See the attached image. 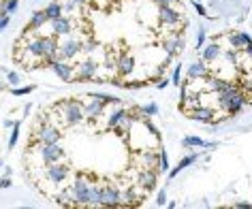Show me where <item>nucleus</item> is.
Returning <instances> with one entry per match:
<instances>
[{
	"label": "nucleus",
	"mask_w": 252,
	"mask_h": 209,
	"mask_svg": "<svg viewBox=\"0 0 252 209\" xmlns=\"http://www.w3.org/2000/svg\"><path fill=\"white\" fill-rule=\"evenodd\" d=\"M94 49H96V43H94V41H90V43H86V45H84V49H81V52H86V54H92Z\"/></svg>",
	"instance_id": "79ce46f5"
},
{
	"label": "nucleus",
	"mask_w": 252,
	"mask_h": 209,
	"mask_svg": "<svg viewBox=\"0 0 252 209\" xmlns=\"http://www.w3.org/2000/svg\"><path fill=\"white\" fill-rule=\"evenodd\" d=\"M49 68L58 75L62 81H73V75H75V66L68 64V60H54Z\"/></svg>",
	"instance_id": "9b49d317"
},
{
	"label": "nucleus",
	"mask_w": 252,
	"mask_h": 209,
	"mask_svg": "<svg viewBox=\"0 0 252 209\" xmlns=\"http://www.w3.org/2000/svg\"><path fill=\"white\" fill-rule=\"evenodd\" d=\"M158 20L162 26H178V24L182 22V13L178 9L171 7H158Z\"/></svg>",
	"instance_id": "9d476101"
},
{
	"label": "nucleus",
	"mask_w": 252,
	"mask_h": 209,
	"mask_svg": "<svg viewBox=\"0 0 252 209\" xmlns=\"http://www.w3.org/2000/svg\"><path fill=\"white\" fill-rule=\"evenodd\" d=\"M205 39H207V32H205V28H201V30H199V34H197V49H199V52L203 49Z\"/></svg>",
	"instance_id": "4c0bfd02"
},
{
	"label": "nucleus",
	"mask_w": 252,
	"mask_h": 209,
	"mask_svg": "<svg viewBox=\"0 0 252 209\" xmlns=\"http://www.w3.org/2000/svg\"><path fill=\"white\" fill-rule=\"evenodd\" d=\"M197 158H199L197 154H188V156H184V158H182V160L178 162V167H173L171 171H169V177H171V179H175V177H178L186 167H190L192 162H197Z\"/></svg>",
	"instance_id": "393cba45"
},
{
	"label": "nucleus",
	"mask_w": 252,
	"mask_h": 209,
	"mask_svg": "<svg viewBox=\"0 0 252 209\" xmlns=\"http://www.w3.org/2000/svg\"><path fill=\"white\" fill-rule=\"evenodd\" d=\"M122 201V190L113 183H103V207H116Z\"/></svg>",
	"instance_id": "1a4fd4ad"
},
{
	"label": "nucleus",
	"mask_w": 252,
	"mask_h": 209,
	"mask_svg": "<svg viewBox=\"0 0 252 209\" xmlns=\"http://www.w3.org/2000/svg\"><path fill=\"white\" fill-rule=\"evenodd\" d=\"M246 103H248V98H246V94H242L239 90L233 92V96L229 98V103H226L224 111L229 113V116H235V113H239L246 107Z\"/></svg>",
	"instance_id": "4468645a"
},
{
	"label": "nucleus",
	"mask_w": 252,
	"mask_h": 209,
	"mask_svg": "<svg viewBox=\"0 0 252 209\" xmlns=\"http://www.w3.org/2000/svg\"><path fill=\"white\" fill-rule=\"evenodd\" d=\"M158 156H160V162H158V173H167L169 171V156L165 148H158Z\"/></svg>",
	"instance_id": "7c9ffc66"
},
{
	"label": "nucleus",
	"mask_w": 252,
	"mask_h": 209,
	"mask_svg": "<svg viewBox=\"0 0 252 209\" xmlns=\"http://www.w3.org/2000/svg\"><path fill=\"white\" fill-rule=\"evenodd\" d=\"M56 199H58V203H60V205H75L71 190H64V192H60L58 196H56Z\"/></svg>",
	"instance_id": "2f4dec72"
},
{
	"label": "nucleus",
	"mask_w": 252,
	"mask_h": 209,
	"mask_svg": "<svg viewBox=\"0 0 252 209\" xmlns=\"http://www.w3.org/2000/svg\"><path fill=\"white\" fill-rule=\"evenodd\" d=\"M30 92H32V86H30V88H20V90H15L13 94H15V96H24V94H30Z\"/></svg>",
	"instance_id": "c03bdc74"
},
{
	"label": "nucleus",
	"mask_w": 252,
	"mask_h": 209,
	"mask_svg": "<svg viewBox=\"0 0 252 209\" xmlns=\"http://www.w3.org/2000/svg\"><path fill=\"white\" fill-rule=\"evenodd\" d=\"M90 98H92L90 103L84 105V111H86V118L94 122V119H98L105 113V105L107 103H105V100H100V98H96V96H90Z\"/></svg>",
	"instance_id": "ddd939ff"
},
{
	"label": "nucleus",
	"mask_w": 252,
	"mask_h": 209,
	"mask_svg": "<svg viewBox=\"0 0 252 209\" xmlns=\"http://www.w3.org/2000/svg\"><path fill=\"white\" fill-rule=\"evenodd\" d=\"M122 201H126V203H128V205H133V203L137 205V203H139V196H137V190H135L133 186H128V188H126L124 192H122Z\"/></svg>",
	"instance_id": "c85d7f7f"
},
{
	"label": "nucleus",
	"mask_w": 252,
	"mask_h": 209,
	"mask_svg": "<svg viewBox=\"0 0 252 209\" xmlns=\"http://www.w3.org/2000/svg\"><path fill=\"white\" fill-rule=\"evenodd\" d=\"M58 47H60V43L56 39V34L54 36H36V39H30L26 43V52L30 56H34V58H41V60L49 54L58 52Z\"/></svg>",
	"instance_id": "f03ea898"
},
{
	"label": "nucleus",
	"mask_w": 252,
	"mask_h": 209,
	"mask_svg": "<svg viewBox=\"0 0 252 209\" xmlns=\"http://www.w3.org/2000/svg\"><path fill=\"white\" fill-rule=\"evenodd\" d=\"M135 109L137 111H139V113H143V116H150V118H152V116H158V105H156V103H148V105H143V107H135Z\"/></svg>",
	"instance_id": "c756f323"
},
{
	"label": "nucleus",
	"mask_w": 252,
	"mask_h": 209,
	"mask_svg": "<svg viewBox=\"0 0 252 209\" xmlns=\"http://www.w3.org/2000/svg\"><path fill=\"white\" fill-rule=\"evenodd\" d=\"M7 79H9V84H11V86H15L17 81H20V77H17V73H9V75H7Z\"/></svg>",
	"instance_id": "de8ad7c7"
},
{
	"label": "nucleus",
	"mask_w": 252,
	"mask_h": 209,
	"mask_svg": "<svg viewBox=\"0 0 252 209\" xmlns=\"http://www.w3.org/2000/svg\"><path fill=\"white\" fill-rule=\"evenodd\" d=\"M207 75V64L203 60L201 62H192V64H188V68H186V77H188V81H194V79H203Z\"/></svg>",
	"instance_id": "6ab92c4d"
},
{
	"label": "nucleus",
	"mask_w": 252,
	"mask_h": 209,
	"mask_svg": "<svg viewBox=\"0 0 252 209\" xmlns=\"http://www.w3.org/2000/svg\"><path fill=\"white\" fill-rule=\"evenodd\" d=\"M81 49H84V43L68 39V41H64V43H62V45L58 47V60H73L75 56L81 52Z\"/></svg>",
	"instance_id": "6e6552de"
},
{
	"label": "nucleus",
	"mask_w": 252,
	"mask_h": 209,
	"mask_svg": "<svg viewBox=\"0 0 252 209\" xmlns=\"http://www.w3.org/2000/svg\"><path fill=\"white\" fill-rule=\"evenodd\" d=\"M7 26H9V15L4 13V4L0 2V32H2Z\"/></svg>",
	"instance_id": "c9c22d12"
},
{
	"label": "nucleus",
	"mask_w": 252,
	"mask_h": 209,
	"mask_svg": "<svg viewBox=\"0 0 252 209\" xmlns=\"http://www.w3.org/2000/svg\"><path fill=\"white\" fill-rule=\"evenodd\" d=\"M47 13L45 11H36V13H32V17H30V22H28V26H26V34L30 32H36L39 28H43L47 24Z\"/></svg>",
	"instance_id": "aec40b11"
},
{
	"label": "nucleus",
	"mask_w": 252,
	"mask_h": 209,
	"mask_svg": "<svg viewBox=\"0 0 252 209\" xmlns=\"http://www.w3.org/2000/svg\"><path fill=\"white\" fill-rule=\"evenodd\" d=\"M235 207H237V209H252V203H246V201H235Z\"/></svg>",
	"instance_id": "a18cd8bd"
},
{
	"label": "nucleus",
	"mask_w": 252,
	"mask_h": 209,
	"mask_svg": "<svg viewBox=\"0 0 252 209\" xmlns=\"http://www.w3.org/2000/svg\"><path fill=\"white\" fill-rule=\"evenodd\" d=\"M167 86H169V79H158V84H156V88H158V90H165Z\"/></svg>",
	"instance_id": "09e8293b"
},
{
	"label": "nucleus",
	"mask_w": 252,
	"mask_h": 209,
	"mask_svg": "<svg viewBox=\"0 0 252 209\" xmlns=\"http://www.w3.org/2000/svg\"><path fill=\"white\" fill-rule=\"evenodd\" d=\"M68 175H71V169H68V164L60 162V160L47 164V169H45V177H47V179L52 181V183H56V186L64 183Z\"/></svg>",
	"instance_id": "39448f33"
},
{
	"label": "nucleus",
	"mask_w": 252,
	"mask_h": 209,
	"mask_svg": "<svg viewBox=\"0 0 252 209\" xmlns=\"http://www.w3.org/2000/svg\"><path fill=\"white\" fill-rule=\"evenodd\" d=\"M220 56H222V49H220L218 43H205L203 49H201V60L203 62H216Z\"/></svg>",
	"instance_id": "a211bd4d"
},
{
	"label": "nucleus",
	"mask_w": 252,
	"mask_h": 209,
	"mask_svg": "<svg viewBox=\"0 0 252 209\" xmlns=\"http://www.w3.org/2000/svg\"><path fill=\"white\" fill-rule=\"evenodd\" d=\"M9 186H11L9 179H2V181H0V188H9Z\"/></svg>",
	"instance_id": "3c124183"
},
{
	"label": "nucleus",
	"mask_w": 252,
	"mask_h": 209,
	"mask_svg": "<svg viewBox=\"0 0 252 209\" xmlns=\"http://www.w3.org/2000/svg\"><path fill=\"white\" fill-rule=\"evenodd\" d=\"M194 9H197V13H199L201 17L207 15V11H205V7H203V4H201V2H194Z\"/></svg>",
	"instance_id": "49530a36"
},
{
	"label": "nucleus",
	"mask_w": 252,
	"mask_h": 209,
	"mask_svg": "<svg viewBox=\"0 0 252 209\" xmlns=\"http://www.w3.org/2000/svg\"><path fill=\"white\" fill-rule=\"evenodd\" d=\"M171 84L173 86H182V64H175L173 75H171Z\"/></svg>",
	"instance_id": "72a5a7b5"
},
{
	"label": "nucleus",
	"mask_w": 252,
	"mask_h": 209,
	"mask_svg": "<svg viewBox=\"0 0 252 209\" xmlns=\"http://www.w3.org/2000/svg\"><path fill=\"white\" fill-rule=\"evenodd\" d=\"M182 145H184V148H205V149H212V148H216V141H205V139H201V137H184L182 139Z\"/></svg>",
	"instance_id": "412c9836"
},
{
	"label": "nucleus",
	"mask_w": 252,
	"mask_h": 209,
	"mask_svg": "<svg viewBox=\"0 0 252 209\" xmlns=\"http://www.w3.org/2000/svg\"><path fill=\"white\" fill-rule=\"evenodd\" d=\"M224 56H226V60H229L231 64H233V62H237V49H233V47H231V52H226Z\"/></svg>",
	"instance_id": "a19ab883"
},
{
	"label": "nucleus",
	"mask_w": 252,
	"mask_h": 209,
	"mask_svg": "<svg viewBox=\"0 0 252 209\" xmlns=\"http://www.w3.org/2000/svg\"><path fill=\"white\" fill-rule=\"evenodd\" d=\"M116 71H118V75L120 77H128L130 73L135 71V58L133 56H118L116 58Z\"/></svg>",
	"instance_id": "2eb2a0df"
},
{
	"label": "nucleus",
	"mask_w": 252,
	"mask_h": 209,
	"mask_svg": "<svg viewBox=\"0 0 252 209\" xmlns=\"http://www.w3.org/2000/svg\"><path fill=\"white\" fill-rule=\"evenodd\" d=\"M52 28H54V34L56 36H68V34L73 32V24L64 15H60V17H56V20H52Z\"/></svg>",
	"instance_id": "dca6fc26"
},
{
	"label": "nucleus",
	"mask_w": 252,
	"mask_h": 209,
	"mask_svg": "<svg viewBox=\"0 0 252 209\" xmlns=\"http://www.w3.org/2000/svg\"><path fill=\"white\" fill-rule=\"evenodd\" d=\"M71 2H75V4H86V0H71Z\"/></svg>",
	"instance_id": "864d4df0"
},
{
	"label": "nucleus",
	"mask_w": 252,
	"mask_h": 209,
	"mask_svg": "<svg viewBox=\"0 0 252 209\" xmlns=\"http://www.w3.org/2000/svg\"><path fill=\"white\" fill-rule=\"evenodd\" d=\"M252 41V36L250 34H246V32H231L229 34V43H231V47L233 49H246V45Z\"/></svg>",
	"instance_id": "4be33fe9"
},
{
	"label": "nucleus",
	"mask_w": 252,
	"mask_h": 209,
	"mask_svg": "<svg viewBox=\"0 0 252 209\" xmlns=\"http://www.w3.org/2000/svg\"><path fill=\"white\" fill-rule=\"evenodd\" d=\"M47 13V20L52 22V20H56V17H60L62 15V4L60 2H52V4H47L45 9H43Z\"/></svg>",
	"instance_id": "cd10ccee"
},
{
	"label": "nucleus",
	"mask_w": 252,
	"mask_h": 209,
	"mask_svg": "<svg viewBox=\"0 0 252 209\" xmlns=\"http://www.w3.org/2000/svg\"><path fill=\"white\" fill-rule=\"evenodd\" d=\"M126 113H128V111L122 109V107H120V109H113L111 116H109V119H107V128L113 130L116 126H120V124H122V119L126 118Z\"/></svg>",
	"instance_id": "bb28decb"
},
{
	"label": "nucleus",
	"mask_w": 252,
	"mask_h": 209,
	"mask_svg": "<svg viewBox=\"0 0 252 209\" xmlns=\"http://www.w3.org/2000/svg\"><path fill=\"white\" fill-rule=\"evenodd\" d=\"M137 181H139V186L143 188V190H152L156 188V183H158V171L156 169H143L141 173H139V177H137Z\"/></svg>",
	"instance_id": "f8f14e48"
},
{
	"label": "nucleus",
	"mask_w": 252,
	"mask_h": 209,
	"mask_svg": "<svg viewBox=\"0 0 252 209\" xmlns=\"http://www.w3.org/2000/svg\"><path fill=\"white\" fill-rule=\"evenodd\" d=\"M156 205H158V207H165V205H167V190H165V188L158 190V196H156Z\"/></svg>",
	"instance_id": "58836bf2"
},
{
	"label": "nucleus",
	"mask_w": 252,
	"mask_h": 209,
	"mask_svg": "<svg viewBox=\"0 0 252 209\" xmlns=\"http://www.w3.org/2000/svg\"><path fill=\"white\" fill-rule=\"evenodd\" d=\"M71 194H73V201L75 205H81L86 207L88 203H90V183H88L86 177H77L73 183H71Z\"/></svg>",
	"instance_id": "7ed1b4c3"
},
{
	"label": "nucleus",
	"mask_w": 252,
	"mask_h": 209,
	"mask_svg": "<svg viewBox=\"0 0 252 209\" xmlns=\"http://www.w3.org/2000/svg\"><path fill=\"white\" fill-rule=\"evenodd\" d=\"M165 52H167V56H178V49H175V39H169L167 43H165Z\"/></svg>",
	"instance_id": "e433bc0d"
},
{
	"label": "nucleus",
	"mask_w": 252,
	"mask_h": 209,
	"mask_svg": "<svg viewBox=\"0 0 252 209\" xmlns=\"http://www.w3.org/2000/svg\"><path fill=\"white\" fill-rule=\"evenodd\" d=\"M167 207H169V209H175V207H178V203L171 201V203H167Z\"/></svg>",
	"instance_id": "603ef678"
},
{
	"label": "nucleus",
	"mask_w": 252,
	"mask_h": 209,
	"mask_svg": "<svg viewBox=\"0 0 252 209\" xmlns=\"http://www.w3.org/2000/svg\"><path fill=\"white\" fill-rule=\"evenodd\" d=\"M143 126H146V130L150 132V135H152V137H156V139H158L160 137V132H158V128H156V126L152 124V122H150V119L148 118H143Z\"/></svg>",
	"instance_id": "f704fd0d"
},
{
	"label": "nucleus",
	"mask_w": 252,
	"mask_h": 209,
	"mask_svg": "<svg viewBox=\"0 0 252 209\" xmlns=\"http://www.w3.org/2000/svg\"><path fill=\"white\" fill-rule=\"evenodd\" d=\"M88 207H103V183H90V203Z\"/></svg>",
	"instance_id": "5701e85b"
},
{
	"label": "nucleus",
	"mask_w": 252,
	"mask_h": 209,
	"mask_svg": "<svg viewBox=\"0 0 252 209\" xmlns=\"http://www.w3.org/2000/svg\"><path fill=\"white\" fill-rule=\"evenodd\" d=\"M17 132H20V124L13 126V135H11V139H9V145H11V148H13V145L17 143Z\"/></svg>",
	"instance_id": "ea45409f"
},
{
	"label": "nucleus",
	"mask_w": 252,
	"mask_h": 209,
	"mask_svg": "<svg viewBox=\"0 0 252 209\" xmlns=\"http://www.w3.org/2000/svg\"><path fill=\"white\" fill-rule=\"evenodd\" d=\"M231 88H235V84H231V81H224L220 77H210L207 79V90L212 92H224V90H231Z\"/></svg>",
	"instance_id": "b1692460"
},
{
	"label": "nucleus",
	"mask_w": 252,
	"mask_h": 209,
	"mask_svg": "<svg viewBox=\"0 0 252 209\" xmlns=\"http://www.w3.org/2000/svg\"><path fill=\"white\" fill-rule=\"evenodd\" d=\"M4 13L7 15H13L15 11H17V4H20V0H4Z\"/></svg>",
	"instance_id": "473e14b6"
},
{
	"label": "nucleus",
	"mask_w": 252,
	"mask_h": 209,
	"mask_svg": "<svg viewBox=\"0 0 252 209\" xmlns=\"http://www.w3.org/2000/svg\"><path fill=\"white\" fill-rule=\"evenodd\" d=\"M214 109H210V107H197V109H190L188 111V118L190 119H194V122H203V124H207V122H214Z\"/></svg>",
	"instance_id": "f3484780"
},
{
	"label": "nucleus",
	"mask_w": 252,
	"mask_h": 209,
	"mask_svg": "<svg viewBox=\"0 0 252 209\" xmlns=\"http://www.w3.org/2000/svg\"><path fill=\"white\" fill-rule=\"evenodd\" d=\"M36 141L39 143H60V139H62V132L58 126H54V124H45V126H41V128H36Z\"/></svg>",
	"instance_id": "0eeeda50"
},
{
	"label": "nucleus",
	"mask_w": 252,
	"mask_h": 209,
	"mask_svg": "<svg viewBox=\"0 0 252 209\" xmlns=\"http://www.w3.org/2000/svg\"><path fill=\"white\" fill-rule=\"evenodd\" d=\"M154 2L158 4V7H171V4H175L178 0H154Z\"/></svg>",
	"instance_id": "37998d69"
},
{
	"label": "nucleus",
	"mask_w": 252,
	"mask_h": 209,
	"mask_svg": "<svg viewBox=\"0 0 252 209\" xmlns=\"http://www.w3.org/2000/svg\"><path fill=\"white\" fill-rule=\"evenodd\" d=\"M98 77V64L94 60H81L79 64H75V81H90Z\"/></svg>",
	"instance_id": "20e7f679"
},
{
	"label": "nucleus",
	"mask_w": 252,
	"mask_h": 209,
	"mask_svg": "<svg viewBox=\"0 0 252 209\" xmlns=\"http://www.w3.org/2000/svg\"><path fill=\"white\" fill-rule=\"evenodd\" d=\"M143 169H156L158 171V162H160V156L158 151H152V149H143Z\"/></svg>",
	"instance_id": "a878e982"
},
{
	"label": "nucleus",
	"mask_w": 252,
	"mask_h": 209,
	"mask_svg": "<svg viewBox=\"0 0 252 209\" xmlns=\"http://www.w3.org/2000/svg\"><path fill=\"white\" fill-rule=\"evenodd\" d=\"M244 52H246V54H248V56H250V58H252V41L248 43V45H246V49H244Z\"/></svg>",
	"instance_id": "8fccbe9b"
},
{
	"label": "nucleus",
	"mask_w": 252,
	"mask_h": 209,
	"mask_svg": "<svg viewBox=\"0 0 252 209\" xmlns=\"http://www.w3.org/2000/svg\"><path fill=\"white\" fill-rule=\"evenodd\" d=\"M43 158L45 164H52V162H58L64 158V148L60 143H41V148L36 149Z\"/></svg>",
	"instance_id": "423d86ee"
},
{
	"label": "nucleus",
	"mask_w": 252,
	"mask_h": 209,
	"mask_svg": "<svg viewBox=\"0 0 252 209\" xmlns=\"http://www.w3.org/2000/svg\"><path fill=\"white\" fill-rule=\"evenodd\" d=\"M56 109L60 111V122L64 126H77L86 119L84 105L79 100H66V103H58Z\"/></svg>",
	"instance_id": "f257e3e1"
}]
</instances>
